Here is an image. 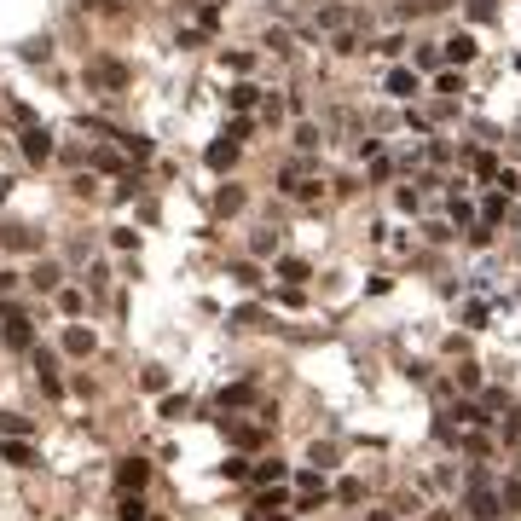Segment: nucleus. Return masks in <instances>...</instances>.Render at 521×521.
Masks as SVG:
<instances>
[{
	"label": "nucleus",
	"mask_w": 521,
	"mask_h": 521,
	"mask_svg": "<svg viewBox=\"0 0 521 521\" xmlns=\"http://www.w3.org/2000/svg\"><path fill=\"white\" fill-rule=\"evenodd\" d=\"M336 498H342V504H359V498H365V487H359V481H342V487H336Z\"/></svg>",
	"instance_id": "12"
},
{
	"label": "nucleus",
	"mask_w": 521,
	"mask_h": 521,
	"mask_svg": "<svg viewBox=\"0 0 521 521\" xmlns=\"http://www.w3.org/2000/svg\"><path fill=\"white\" fill-rule=\"evenodd\" d=\"M469 515L475 521H498L504 515V487H493L487 475H469Z\"/></svg>",
	"instance_id": "1"
},
{
	"label": "nucleus",
	"mask_w": 521,
	"mask_h": 521,
	"mask_svg": "<svg viewBox=\"0 0 521 521\" xmlns=\"http://www.w3.org/2000/svg\"><path fill=\"white\" fill-rule=\"evenodd\" d=\"M232 157H238L232 140H226V145H209V168H232Z\"/></svg>",
	"instance_id": "9"
},
{
	"label": "nucleus",
	"mask_w": 521,
	"mask_h": 521,
	"mask_svg": "<svg viewBox=\"0 0 521 521\" xmlns=\"http://www.w3.org/2000/svg\"><path fill=\"white\" fill-rule=\"evenodd\" d=\"M0 452H6L12 463H29V446H18V441H0Z\"/></svg>",
	"instance_id": "15"
},
{
	"label": "nucleus",
	"mask_w": 521,
	"mask_h": 521,
	"mask_svg": "<svg viewBox=\"0 0 521 521\" xmlns=\"http://www.w3.org/2000/svg\"><path fill=\"white\" fill-rule=\"evenodd\" d=\"M6 191H12V180H0V203H6Z\"/></svg>",
	"instance_id": "19"
},
{
	"label": "nucleus",
	"mask_w": 521,
	"mask_h": 521,
	"mask_svg": "<svg viewBox=\"0 0 521 521\" xmlns=\"http://www.w3.org/2000/svg\"><path fill=\"white\" fill-rule=\"evenodd\" d=\"M6 290H12V273H0V295H6Z\"/></svg>",
	"instance_id": "18"
},
{
	"label": "nucleus",
	"mask_w": 521,
	"mask_h": 521,
	"mask_svg": "<svg viewBox=\"0 0 521 521\" xmlns=\"http://www.w3.org/2000/svg\"><path fill=\"white\" fill-rule=\"evenodd\" d=\"M87 75H93L99 87H122V81H127V70H122V64H93Z\"/></svg>",
	"instance_id": "8"
},
{
	"label": "nucleus",
	"mask_w": 521,
	"mask_h": 521,
	"mask_svg": "<svg viewBox=\"0 0 521 521\" xmlns=\"http://www.w3.org/2000/svg\"><path fill=\"white\" fill-rule=\"evenodd\" d=\"M441 47H446L452 64H469V58H475V35H452V41H441Z\"/></svg>",
	"instance_id": "6"
},
{
	"label": "nucleus",
	"mask_w": 521,
	"mask_h": 521,
	"mask_svg": "<svg viewBox=\"0 0 521 521\" xmlns=\"http://www.w3.org/2000/svg\"><path fill=\"white\" fill-rule=\"evenodd\" d=\"M365 521H394V510H371V515H365Z\"/></svg>",
	"instance_id": "17"
},
{
	"label": "nucleus",
	"mask_w": 521,
	"mask_h": 521,
	"mask_svg": "<svg viewBox=\"0 0 521 521\" xmlns=\"http://www.w3.org/2000/svg\"><path fill=\"white\" fill-rule=\"evenodd\" d=\"M145 475H151V469H145L140 458H122V469H116V487H122V493H127V487L140 493V487H145Z\"/></svg>",
	"instance_id": "4"
},
{
	"label": "nucleus",
	"mask_w": 521,
	"mask_h": 521,
	"mask_svg": "<svg viewBox=\"0 0 521 521\" xmlns=\"http://www.w3.org/2000/svg\"><path fill=\"white\" fill-rule=\"evenodd\" d=\"M6 243H12V249H29L35 238H29V226H6Z\"/></svg>",
	"instance_id": "13"
},
{
	"label": "nucleus",
	"mask_w": 521,
	"mask_h": 521,
	"mask_svg": "<svg viewBox=\"0 0 521 521\" xmlns=\"http://www.w3.org/2000/svg\"><path fill=\"white\" fill-rule=\"evenodd\" d=\"M0 434H29V417H18V411H0Z\"/></svg>",
	"instance_id": "10"
},
{
	"label": "nucleus",
	"mask_w": 521,
	"mask_h": 521,
	"mask_svg": "<svg viewBox=\"0 0 521 521\" xmlns=\"http://www.w3.org/2000/svg\"><path fill=\"white\" fill-rule=\"evenodd\" d=\"M504 504H521V481H504Z\"/></svg>",
	"instance_id": "16"
},
{
	"label": "nucleus",
	"mask_w": 521,
	"mask_h": 521,
	"mask_svg": "<svg viewBox=\"0 0 521 521\" xmlns=\"http://www.w3.org/2000/svg\"><path fill=\"white\" fill-rule=\"evenodd\" d=\"M6 342H12V347H29V342H35V330H29V319H23V313H12V319H6Z\"/></svg>",
	"instance_id": "7"
},
{
	"label": "nucleus",
	"mask_w": 521,
	"mask_h": 521,
	"mask_svg": "<svg viewBox=\"0 0 521 521\" xmlns=\"http://www.w3.org/2000/svg\"><path fill=\"white\" fill-rule=\"evenodd\" d=\"M417 70H388V99H417Z\"/></svg>",
	"instance_id": "3"
},
{
	"label": "nucleus",
	"mask_w": 521,
	"mask_h": 521,
	"mask_svg": "<svg viewBox=\"0 0 521 521\" xmlns=\"http://www.w3.org/2000/svg\"><path fill=\"white\" fill-rule=\"evenodd\" d=\"M64 354H75V359H87V354H93V330H64Z\"/></svg>",
	"instance_id": "5"
},
{
	"label": "nucleus",
	"mask_w": 521,
	"mask_h": 521,
	"mask_svg": "<svg viewBox=\"0 0 521 521\" xmlns=\"http://www.w3.org/2000/svg\"><path fill=\"white\" fill-rule=\"evenodd\" d=\"M23 157L29 162H47L53 157V134H47V127H23Z\"/></svg>",
	"instance_id": "2"
},
{
	"label": "nucleus",
	"mask_w": 521,
	"mask_h": 521,
	"mask_svg": "<svg viewBox=\"0 0 521 521\" xmlns=\"http://www.w3.org/2000/svg\"><path fill=\"white\" fill-rule=\"evenodd\" d=\"M249 105H255V87H249V81L232 87V110H249Z\"/></svg>",
	"instance_id": "11"
},
{
	"label": "nucleus",
	"mask_w": 521,
	"mask_h": 521,
	"mask_svg": "<svg viewBox=\"0 0 521 521\" xmlns=\"http://www.w3.org/2000/svg\"><path fill=\"white\" fill-rule=\"evenodd\" d=\"M122 521H145V504L140 498H122Z\"/></svg>",
	"instance_id": "14"
}]
</instances>
